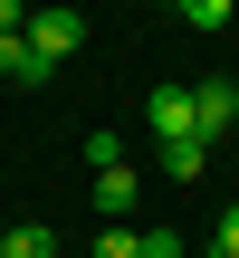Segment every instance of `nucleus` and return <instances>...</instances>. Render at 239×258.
Instances as JSON below:
<instances>
[{"label":"nucleus","instance_id":"7ed1b4c3","mask_svg":"<svg viewBox=\"0 0 239 258\" xmlns=\"http://www.w3.org/2000/svg\"><path fill=\"white\" fill-rule=\"evenodd\" d=\"M134 191H144V172H134V163L96 172V211H105V220H134Z\"/></svg>","mask_w":239,"mask_h":258},{"label":"nucleus","instance_id":"0eeeda50","mask_svg":"<svg viewBox=\"0 0 239 258\" xmlns=\"http://www.w3.org/2000/svg\"><path fill=\"white\" fill-rule=\"evenodd\" d=\"M163 172H172V182H201V172H211V144H163Z\"/></svg>","mask_w":239,"mask_h":258},{"label":"nucleus","instance_id":"f03ea898","mask_svg":"<svg viewBox=\"0 0 239 258\" xmlns=\"http://www.w3.org/2000/svg\"><path fill=\"white\" fill-rule=\"evenodd\" d=\"M29 48L57 67V57H77V48H86V19H77V10H38V19H29Z\"/></svg>","mask_w":239,"mask_h":258},{"label":"nucleus","instance_id":"6e6552de","mask_svg":"<svg viewBox=\"0 0 239 258\" xmlns=\"http://www.w3.org/2000/svg\"><path fill=\"white\" fill-rule=\"evenodd\" d=\"M96 258H144V230H134V220H105V239H96Z\"/></svg>","mask_w":239,"mask_h":258},{"label":"nucleus","instance_id":"423d86ee","mask_svg":"<svg viewBox=\"0 0 239 258\" xmlns=\"http://www.w3.org/2000/svg\"><path fill=\"white\" fill-rule=\"evenodd\" d=\"M0 258H57V230L48 220H19V230H0Z\"/></svg>","mask_w":239,"mask_h":258},{"label":"nucleus","instance_id":"9d476101","mask_svg":"<svg viewBox=\"0 0 239 258\" xmlns=\"http://www.w3.org/2000/svg\"><path fill=\"white\" fill-rule=\"evenodd\" d=\"M211 258H220V249H211Z\"/></svg>","mask_w":239,"mask_h":258},{"label":"nucleus","instance_id":"1a4fd4ad","mask_svg":"<svg viewBox=\"0 0 239 258\" xmlns=\"http://www.w3.org/2000/svg\"><path fill=\"white\" fill-rule=\"evenodd\" d=\"M211 249H220V258H239V201L220 211V239H211Z\"/></svg>","mask_w":239,"mask_h":258},{"label":"nucleus","instance_id":"20e7f679","mask_svg":"<svg viewBox=\"0 0 239 258\" xmlns=\"http://www.w3.org/2000/svg\"><path fill=\"white\" fill-rule=\"evenodd\" d=\"M192 96H201V144H220L230 115H239V86H230V77H211V86H192Z\"/></svg>","mask_w":239,"mask_h":258},{"label":"nucleus","instance_id":"f257e3e1","mask_svg":"<svg viewBox=\"0 0 239 258\" xmlns=\"http://www.w3.org/2000/svg\"><path fill=\"white\" fill-rule=\"evenodd\" d=\"M153 144H201V96L192 86H153Z\"/></svg>","mask_w":239,"mask_h":258},{"label":"nucleus","instance_id":"39448f33","mask_svg":"<svg viewBox=\"0 0 239 258\" xmlns=\"http://www.w3.org/2000/svg\"><path fill=\"white\" fill-rule=\"evenodd\" d=\"M0 77H10V86H48V57L29 48V29H19V38H0Z\"/></svg>","mask_w":239,"mask_h":258}]
</instances>
